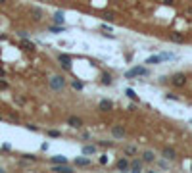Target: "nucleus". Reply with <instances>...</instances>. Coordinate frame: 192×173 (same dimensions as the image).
Instances as JSON below:
<instances>
[{
  "mask_svg": "<svg viewBox=\"0 0 192 173\" xmlns=\"http://www.w3.org/2000/svg\"><path fill=\"white\" fill-rule=\"evenodd\" d=\"M65 87V79L62 77V75H54L52 79H50V89H54V90H62Z\"/></svg>",
  "mask_w": 192,
  "mask_h": 173,
  "instance_id": "1",
  "label": "nucleus"
},
{
  "mask_svg": "<svg viewBox=\"0 0 192 173\" xmlns=\"http://www.w3.org/2000/svg\"><path fill=\"white\" fill-rule=\"evenodd\" d=\"M137 75H148V69H146V67H140V65H137V67L129 69V71L125 73V77H127V79H133V77H137Z\"/></svg>",
  "mask_w": 192,
  "mask_h": 173,
  "instance_id": "2",
  "label": "nucleus"
},
{
  "mask_svg": "<svg viewBox=\"0 0 192 173\" xmlns=\"http://www.w3.org/2000/svg\"><path fill=\"white\" fill-rule=\"evenodd\" d=\"M171 83H173V87H185L186 85V75L185 73H175L173 77H171Z\"/></svg>",
  "mask_w": 192,
  "mask_h": 173,
  "instance_id": "3",
  "label": "nucleus"
},
{
  "mask_svg": "<svg viewBox=\"0 0 192 173\" xmlns=\"http://www.w3.org/2000/svg\"><path fill=\"white\" fill-rule=\"evenodd\" d=\"M111 135H114L115 138H125L127 131H125V127H123V125H114V127H111Z\"/></svg>",
  "mask_w": 192,
  "mask_h": 173,
  "instance_id": "4",
  "label": "nucleus"
},
{
  "mask_svg": "<svg viewBox=\"0 0 192 173\" xmlns=\"http://www.w3.org/2000/svg\"><path fill=\"white\" fill-rule=\"evenodd\" d=\"M58 60H60V65H62L63 69H67V71L71 69V56H67V54H60V56H58Z\"/></svg>",
  "mask_w": 192,
  "mask_h": 173,
  "instance_id": "5",
  "label": "nucleus"
},
{
  "mask_svg": "<svg viewBox=\"0 0 192 173\" xmlns=\"http://www.w3.org/2000/svg\"><path fill=\"white\" fill-rule=\"evenodd\" d=\"M52 171H56V173H73V169L67 166V164H54V166H52Z\"/></svg>",
  "mask_w": 192,
  "mask_h": 173,
  "instance_id": "6",
  "label": "nucleus"
},
{
  "mask_svg": "<svg viewBox=\"0 0 192 173\" xmlns=\"http://www.w3.org/2000/svg\"><path fill=\"white\" fill-rule=\"evenodd\" d=\"M67 125L73 127V129H81V127H83V119L77 118V115H71V118L67 119Z\"/></svg>",
  "mask_w": 192,
  "mask_h": 173,
  "instance_id": "7",
  "label": "nucleus"
},
{
  "mask_svg": "<svg viewBox=\"0 0 192 173\" xmlns=\"http://www.w3.org/2000/svg\"><path fill=\"white\" fill-rule=\"evenodd\" d=\"M98 110L100 112H111V110H114V102H111V100H100Z\"/></svg>",
  "mask_w": 192,
  "mask_h": 173,
  "instance_id": "8",
  "label": "nucleus"
},
{
  "mask_svg": "<svg viewBox=\"0 0 192 173\" xmlns=\"http://www.w3.org/2000/svg\"><path fill=\"white\" fill-rule=\"evenodd\" d=\"M42 16H44V14H42V10H40L39 6H33V8H31V17L35 19V21H40Z\"/></svg>",
  "mask_w": 192,
  "mask_h": 173,
  "instance_id": "9",
  "label": "nucleus"
},
{
  "mask_svg": "<svg viewBox=\"0 0 192 173\" xmlns=\"http://www.w3.org/2000/svg\"><path fill=\"white\" fill-rule=\"evenodd\" d=\"M117 169H121V171H127V169H131V161H129L127 158H121V160L117 161Z\"/></svg>",
  "mask_w": 192,
  "mask_h": 173,
  "instance_id": "10",
  "label": "nucleus"
},
{
  "mask_svg": "<svg viewBox=\"0 0 192 173\" xmlns=\"http://www.w3.org/2000/svg\"><path fill=\"white\" fill-rule=\"evenodd\" d=\"M142 160H144V164H152V161H156V156H154V152L146 150V152H142Z\"/></svg>",
  "mask_w": 192,
  "mask_h": 173,
  "instance_id": "11",
  "label": "nucleus"
},
{
  "mask_svg": "<svg viewBox=\"0 0 192 173\" xmlns=\"http://www.w3.org/2000/svg\"><path fill=\"white\" fill-rule=\"evenodd\" d=\"M162 156H163L165 160H175V156H177V154H175V150H173V148H169V146H167V148H163Z\"/></svg>",
  "mask_w": 192,
  "mask_h": 173,
  "instance_id": "12",
  "label": "nucleus"
},
{
  "mask_svg": "<svg viewBox=\"0 0 192 173\" xmlns=\"http://www.w3.org/2000/svg\"><path fill=\"white\" fill-rule=\"evenodd\" d=\"M21 48H23V50H27V52H33V50H35V44H33V42H29L27 39H21Z\"/></svg>",
  "mask_w": 192,
  "mask_h": 173,
  "instance_id": "13",
  "label": "nucleus"
},
{
  "mask_svg": "<svg viewBox=\"0 0 192 173\" xmlns=\"http://www.w3.org/2000/svg\"><path fill=\"white\" fill-rule=\"evenodd\" d=\"M142 164H144V160H134V161H131V169L134 173H138L142 169Z\"/></svg>",
  "mask_w": 192,
  "mask_h": 173,
  "instance_id": "14",
  "label": "nucleus"
},
{
  "mask_svg": "<svg viewBox=\"0 0 192 173\" xmlns=\"http://www.w3.org/2000/svg\"><path fill=\"white\" fill-rule=\"evenodd\" d=\"M169 39H171L173 42H185V35L183 33H171V35H169Z\"/></svg>",
  "mask_w": 192,
  "mask_h": 173,
  "instance_id": "15",
  "label": "nucleus"
},
{
  "mask_svg": "<svg viewBox=\"0 0 192 173\" xmlns=\"http://www.w3.org/2000/svg\"><path fill=\"white\" fill-rule=\"evenodd\" d=\"M163 62V56H150L148 60H146V64H150V65H154V64H162Z\"/></svg>",
  "mask_w": 192,
  "mask_h": 173,
  "instance_id": "16",
  "label": "nucleus"
},
{
  "mask_svg": "<svg viewBox=\"0 0 192 173\" xmlns=\"http://www.w3.org/2000/svg\"><path fill=\"white\" fill-rule=\"evenodd\" d=\"M88 164H90V161H88L87 158H77V160H75V166H79V167H87Z\"/></svg>",
  "mask_w": 192,
  "mask_h": 173,
  "instance_id": "17",
  "label": "nucleus"
},
{
  "mask_svg": "<svg viewBox=\"0 0 192 173\" xmlns=\"http://www.w3.org/2000/svg\"><path fill=\"white\" fill-rule=\"evenodd\" d=\"M52 19H54V23H58V25H62V23H63V14H62V12H56Z\"/></svg>",
  "mask_w": 192,
  "mask_h": 173,
  "instance_id": "18",
  "label": "nucleus"
},
{
  "mask_svg": "<svg viewBox=\"0 0 192 173\" xmlns=\"http://www.w3.org/2000/svg\"><path fill=\"white\" fill-rule=\"evenodd\" d=\"M52 164H67V158L65 156H54L52 158Z\"/></svg>",
  "mask_w": 192,
  "mask_h": 173,
  "instance_id": "19",
  "label": "nucleus"
},
{
  "mask_svg": "<svg viewBox=\"0 0 192 173\" xmlns=\"http://www.w3.org/2000/svg\"><path fill=\"white\" fill-rule=\"evenodd\" d=\"M102 83L108 87V85H111V75L110 73H102Z\"/></svg>",
  "mask_w": 192,
  "mask_h": 173,
  "instance_id": "20",
  "label": "nucleus"
},
{
  "mask_svg": "<svg viewBox=\"0 0 192 173\" xmlns=\"http://www.w3.org/2000/svg\"><path fill=\"white\" fill-rule=\"evenodd\" d=\"M50 31H52V33H63L65 27H63V25H50Z\"/></svg>",
  "mask_w": 192,
  "mask_h": 173,
  "instance_id": "21",
  "label": "nucleus"
},
{
  "mask_svg": "<svg viewBox=\"0 0 192 173\" xmlns=\"http://www.w3.org/2000/svg\"><path fill=\"white\" fill-rule=\"evenodd\" d=\"M96 148L94 146H83V154H94Z\"/></svg>",
  "mask_w": 192,
  "mask_h": 173,
  "instance_id": "22",
  "label": "nucleus"
},
{
  "mask_svg": "<svg viewBox=\"0 0 192 173\" xmlns=\"http://www.w3.org/2000/svg\"><path fill=\"white\" fill-rule=\"evenodd\" d=\"M125 94H127L129 98H133V100H137V92H134L133 89H127V90H125Z\"/></svg>",
  "mask_w": 192,
  "mask_h": 173,
  "instance_id": "23",
  "label": "nucleus"
},
{
  "mask_svg": "<svg viewBox=\"0 0 192 173\" xmlns=\"http://www.w3.org/2000/svg\"><path fill=\"white\" fill-rule=\"evenodd\" d=\"M73 89L75 90H83V83L81 81H73Z\"/></svg>",
  "mask_w": 192,
  "mask_h": 173,
  "instance_id": "24",
  "label": "nucleus"
},
{
  "mask_svg": "<svg viewBox=\"0 0 192 173\" xmlns=\"http://www.w3.org/2000/svg\"><path fill=\"white\" fill-rule=\"evenodd\" d=\"M102 17H104L106 21H114V14H110V12H106V14H104Z\"/></svg>",
  "mask_w": 192,
  "mask_h": 173,
  "instance_id": "25",
  "label": "nucleus"
},
{
  "mask_svg": "<svg viewBox=\"0 0 192 173\" xmlns=\"http://www.w3.org/2000/svg\"><path fill=\"white\" fill-rule=\"evenodd\" d=\"M48 135H50V137H60L62 133H60V131H56V129H50V131H48Z\"/></svg>",
  "mask_w": 192,
  "mask_h": 173,
  "instance_id": "26",
  "label": "nucleus"
},
{
  "mask_svg": "<svg viewBox=\"0 0 192 173\" xmlns=\"http://www.w3.org/2000/svg\"><path fill=\"white\" fill-rule=\"evenodd\" d=\"M125 152H127V154H134V152H137V148H134V146H127Z\"/></svg>",
  "mask_w": 192,
  "mask_h": 173,
  "instance_id": "27",
  "label": "nucleus"
},
{
  "mask_svg": "<svg viewBox=\"0 0 192 173\" xmlns=\"http://www.w3.org/2000/svg\"><path fill=\"white\" fill-rule=\"evenodd\" d=\"M23 158H25V160H29V161H35V160H37L33 154H23Z\"/></svg>",
  "mask_w": 192,
  "mask_h": 173,
  "instance_id": "28",
  "label": "nucleus"
},
{
  "mask_svg": "<svg viewBox=\"0 0 192 173\" xmlns=\"http://www.w3.org/2000/svg\"><path fill=\"white\" fill-rule=\"evenodd\" d=\"M0 89H8V83H6V81H2V77H0Z\"/></svg>",
  "mask_w": 192,
  "mask_h": 173,
  "instance_id": "29",
  "label": "nucleus"
},
{
  "mask_svg": "<svg viewBox=\"0 0 192 173\" xmlns=\"http://www.w3.org/2000/svg\"><path fill=\"white\" fill-rule=\"evenodd\" d=\"M17 35H19V37H21V39H27V37H29V35H27V33H25V31H19V33H17Z\"/></svg>",
  "mask_w": 192,
  "mask_h": 173,
  "instance_id": "30",
  "label": "nucleus"
},
{
  "mask_svg": "<svg viewBox=\"0 0 192 173\" xmlns=\"http://www.w3.org/2000/svg\"><path fill=\"white\" fill-rule=\"evenodd\" d=\"M165 98H167V100H179L175 94H165Z\"/></svg>",
  "mask_w": 192,
  "mask_h": 173,
  "instance_id": "31",
  "label": "nucleus"
},
{
  "mask_svg": "<svg viewBox=\"0 0 192 173\" xmlns=\"http://www.w3.org/2000/svg\"><path fill=\"white\" fill-rule=\"evenodd\" d=\"M100 144L106 146V148H108V146H111V142H110V141H100Z\"/></svg>",
  "mask_w": 192,
  "mask_h": 173,
  "instance_id": "32",
  "label": "nucleus"
},
{
  "mask_svg": "<svg viewBox=\"0 0 192 173\" xmlns=\"http://www.w3.org/2000/svg\"><path fill=\"white\" fill-rule=\"evenodd\" d=\"M0 77H2V79L6 77V71H4V69H2V67H0Z\"/></svg>",
  "mask_w": 192,
  "mask_h": 173,
  "instance_id": "33",
  "label": "nucleus"
},
{
  "mask_svg": "<svg viewBox=\"0 0 192 173\" xmlns=\"http://www.w3.org/2000/svg\"><path fill=\"white\" fill-rule=\"evenodd\" d=\"M163 4H173V0H163Z\"/></svg>",
  "mask_w": 192,
  "mask_h": 173,
  "instance_id": "34",
  "label": "nucleus"
},
{
  "mask_svg": "<svg viewBox=\"0 0 192 173\" xmlns=\"http://www.w3.org/2000/svg\"><path fill=\"white\" fill-rule=\"evenodd\" d=\"M8 2V0H0V4H6Z\"/></svg>",
  "mask_w": 192,
  "mask_h": 173,
  "instance_id": "35",
  "label": "nucleus"
},
{
  "mask_svg": "<svg viewBox=\"0 0 192 173\" xmlns=\"http://www.w3.org/2000/svg\"><path fill=\"white\" fill-rule=\"evenodd\" d=\"M2 171H4V169H2V167H0V173H2Z\"/></svg>",
  "mask_w": 192,
  "mask_h": 173,
  "instance_id": "36",
  "label": "nucleus"
},
{
  "mask_svg": "<svg viewBox=\"0 0 192 173\" xmlns=\"http://www.w3.org/2000/svg\"><path fill=\"white\" fill-rule=\"evenodd\" d=\"M0 119H2V118H0Z\"/></svg>",
  "mask_w": 192,
  "mask_h": 173,
  "instance_id": "37",
  "label": "nucleus"
}]
</instances>
